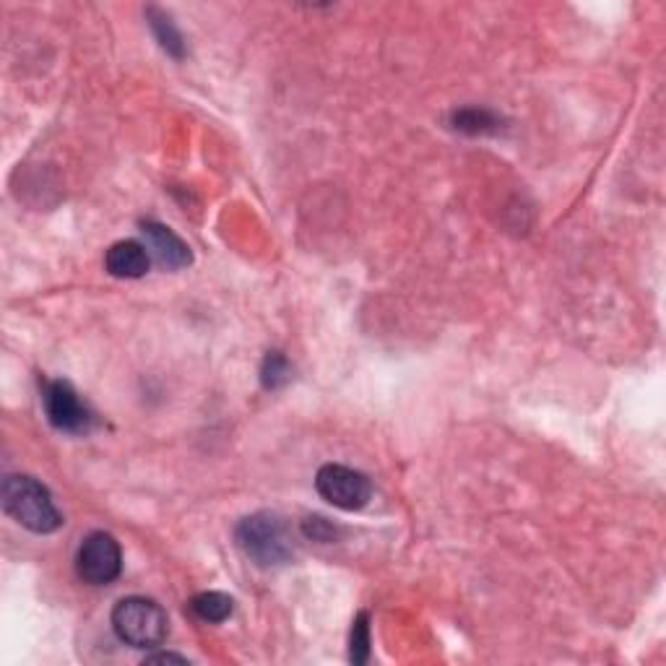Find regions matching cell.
I'll use <instances>...</instances> for the list:
<instances>
[{
    "label": "cell",
    "instance_id": "9c48e42d",
    "mask_svg": "<svg viewBox=\"0 0 666 666\" xmlns=\"http://www.w3.org/2000/svg\"><path fill=\"white\" fill-rule=\"evenodd\" d=\"M146 18H149L151 32H155L157 42L162 45V50L166 55H172L175 60L185 58V39L180 35V29L172 22V16L164 9H157V5H149L146 9Z\"/></svg>",
    "mask_w": 666,
    "mask_h": 666
},
{
    "label": "cell",
    "instance_id": "7a4b0ae2",
    "mask_svg": "<svg viewBox=\"0 0 666 666\" xmlns=\"http://www.w3.org/2000/svg\"><path fill=\"white\" fill-rule=\"evenodd\" d=\"M235 539L243 555L252 559L258 568H279L295 555V539H292L289 526L282 516L269 510L243 518L235 529Z\"/></svg>",
    "mask_w": 666,
    "mask_h": 666
},
{
    "label": "cell",
    "instance_id": "7c38bea8",
    "mask_svg": "<svg viewBox=\"0 0 666 666\" xmlns=\"http://www.w3.org/2000/svg\"><path fill=\"white\" fill-rule=\"evenodd\" d=\"M292 362L282 351H269L261 365V383L266 391H279L292 381Z\"/></svg>",
    "mask_w": 666,
    "mask_h": 666
},
{
    "label": "cell",
    "instance_id": "30bf717a",
    "mask_svg": "<svg viewBox=\"0 0 666 666\" xmlns=\"http://www.w3.org/2000/svg\"><path fill=\"white\" fill-rule=\"evenodd\" d=\"M193 615L198 619H203V622H224V619L232 617V612H235V602H232V596L222 594V591H203V594L193 596L190 602Z\"/></svg>",
    "mask_w": 666,
    "mask_h": 666
},
{
    "label": "cell",
    "instance_id": "ba28073f",
    "mask_svg": "<svg viewBox=\"0 0 666 666\" xmlns=\"http://www.w3.org/2000/svg\"><path fill=\"white\" fill-rule=\"evenodd\" d=\"M151 256L138 239H120L104 256V269L115 279H141L149 274Z\"/></svg>",
    "mask_w": 666,
    "mask_h": 666
},
{
    "label": "cell",
    "instance_id": "5b68a950",
    "mask_svg": "<svg viewBox=\"0 0 666 666\" xmlns=\"http://www.w3.org/2000/svg\"><path fill=\"white\" fill-rule=\"evenodd\" d=\"M316 490L325 503L338 510H362L372 497V484L362 471L342 464L321 466L316 477Z\"/></svg>",
    "mask_w": 666,
    "mask_h": 666
},
{
    "label": "cell",
    "instance_id": "3957f363",
    "mask_svg": "<svg viewBox=\"0 0 666 666\" xmlns=\"http://www.w3.org/2000/svg\"><path fill=\"white\" fill-rule=\"evenodd\" d=\"M112 630L131 649H157L166 641L170 619L155 599L128 596L112 609Z\"/></svg>",
    "mask_w": 666,
    "mask_h": 666
},
{
    "label": "cell",
    "instance_id": "6da1fadb",
    "mask_svg": "<svg viewBox=\"0 0 666 666\" xmlns=\"http://www.w3.org/2000/svg\"><path fill=\"white\" fill-rule=\"evenodd\" d=\"M0 503H3V510L13 521L24 526L32 534H52L65 523L55 503H52L50 490L42 482H37L35 477H5L3 488H0Z\"/></svg>",
    "mask_w": 666,
    "mask_h": 666
},
{
    "label": "cell",
    "instance_id": "9a60e30c",
    "mask_svg": "<svg viewBox=\"0 0 666 666\" xmlns=\"http://www.w3.org/2000/svg\"><path fill=\"white\" fill-rule=\"evenodd\" d=\"M146 662H149V664H166V662L185 664V662H188V658L177 656V654H155V656H146Z\"/></svg>",
    "mask_w": 666,
    "mask_h": 666
},
{
    "label": "cell",
    "instance_id": "277c9868",
    "mask_svg": "<svg viewBox=\"0 0 666 666\" xmlns=\"http://www.w3.org/2000/svg\"><path fill=\"white\" fill-rule=\"evenodd\" d=\"M42 404L48 422L69 435H89L97 428V415L65 381H48L42 388Z\"/></svg>",
    "mask_w": 666,
    "mask_h": 666
},
{
    "label": "cell",
    "instance_id": "8992f818",
    "mask_svg": "<svg viewBox=\"0 0 666 666\" xmlns=\"http://www.w3.org/2000/svg\"><path fill=\"white\" fill-rule=\"evenodd\" d=\"M78 578L91 585H108L123 572V550L118 539L108 531H95L82 542L76 552Z\"/></svg>",
    "mask_w": 666,
    "mask_h": 666
},
{
    "label": "cell",
    "instance_id": "4fadbf2b",
    "mask_svg": "<svg viewBox=\"0 0 666 666\" xmlns=\"http://www.w3.org/2000/svg\"><path fill=\"white\" fill-rule=\"evenodd\" d=\"M368 658H370V617H368V612H359L355 625H351L349 662L365 664Z\"/></svg>",
    "mask_w": 666,
    "mask_h": 666
},
{
    "label": "cell",
    "instance_id": "8fae6325",
    "mask_svg": "<svg viewBox=\"0 0 666 666\" xmlns=\"http://www.w3.org/2000/svg\"><path fill=\"white\" fill-rule=\"evenodd\" d=\"M453 128L466 133V136H490V133L499 131V118L490 110L479 108H464L456 110L451 118Z\"/></svg>",
    "mask_w": 666,
    "mask_h": 666
},
{
    "label": "cell",
    "instance_id": "52a82bcc",
    "mask_svg": "<svg viewBox=\"0 0 666 666\" xmlns=\"http://www.w3.org/2000/svg\"><path fill=\"white\" fill-rule=\"evenodd\" d=\"M141 230L146 237V250H149V256L157 258L159 266H164V269L170 271H177L193 263L190 248L170 230V226L159 222H144Z\"/></svg>",
    "mask_w": 666,
    "mask_h": 666
},
{
    "label": "cell",
    "instance_id": "5bb4252c",
    "mask_svg": "<svg viewBox=\"0 0 666 666\" xmlns=\"http://www.w3.org/2000/svg\"><path fill=\"white\" fill-rule=\"evenodd\" d=\"M303 534L308 536V539H312V542L329 544V542H336L338 529L331 521H325V518H321V516H310V518H305V521H303Z\"/></svg>",
    "mask_w": 666,
    "mask_h": 666
}]
</instances>
